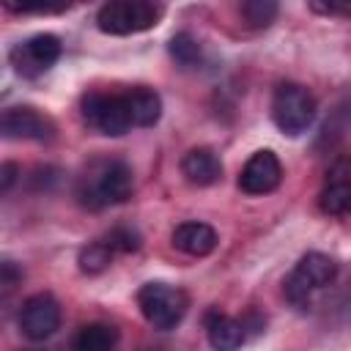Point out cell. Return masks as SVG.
Returning <instances> with one entry per match:
<instances>
[{"instance_id": "1", "label": "cell", "mask_w": 351, "mask_h": 351, "mask_svg": "<svg viewBox=\"0 0 351 351\" xmlns=\"http://www.w3.org/2000/svg\"><path fill=\"white\" fill-rule=\"evenodd\" d=\"M132 186H134L132 167L121 159H107V162L96 165V170L85 178V184L77 189V195H80L82 206L101 208V206L123 203L132 195Z\"/></svg>"}, {"instance_id": "2", "label": "cell", "mask_w": 351, "mask_h": 351, "mask_svg": "<svg viewBox=\"0 0 351 351\" xmlns=\"http://www.w3.org/2000/svg\"><path fill=\"white\" fill-rule=\"evenodd\" d=\"M162 5L151 0H110L99 8L96 25L107 36H129L148 30L159 22Z\"/></svg>"}, {"instance_id": "3", "label": "cell", "mask_w": 351, "mask_h": 351, "mask_svg": "<svg viewBox=\"0 0 351 351\" xmlns=\"http://www.w3.org/2000/svg\"><path fill=\"white\" fill-rule=\"evenodd\" d=\"M271 121L282 134H302L315 121V99L299 82H282L271 96Z\"/></svg>"}, {"instance_id": "4", "label": "cell", "mask_w": 351, "mask_h": 351, "mask_svg": "<svg viewBox=\"0 0 351 351\" xmlns=\"http://www.w3.org/2000/svg\"><path fill=\"white\" fill-rule=\"evenodd\" d=\"M137 304L145 315V321L154 329H176L189 307V299L181 288L167 282H145L137 293Z\"/></svg>"}, {"instance_id": "5", "label": "cell", "mask_w": 351, "mask_h": 351, "mask_svg": "<svg viewBox=\"0 0 351 351\" xmlns=\"http://www.w3.org/2000/svg\"><path fill=\"white\" fill-rule=\"evenodd\" d=\"M337 277V263L324 252H307L285 280V299L293 307H307L313 291L329 285Z\"/></svg>"}, {"instance_id": "6", "label": "cell", "mask_w": 351, "mask_h": 351, "mask_svg": "<svg viewBox=\"0 0 351 351\" xmlns=\"http://www.w3.org/2000/svg\"><path fill=\"white\" fill-rule=\"evenodd\" d=\"M82 118L88 126H93L110 137H121L132 129V118H129L123 93H88L82 99Z\"/></svg>"}, {"instance_id": "7", "label": "cell", "mask_w": 351, "mask_h": 351, "mask_svg": "<svg viewBox=\"0 0 351 351\" xmlns=\"http://www.w3.org/2000/svg\"><path fill=\"white\" fill-rule=\"evenodd\" d=\"M60 38L52 36V33H38V36H30L27 41L16 44L11 49V63L16 69V74L22 77H38L44 71H49L58 58H60Z\"/></svg>"}, {"instance_id": "8", "label": "cell", "mask_w": 351, "mask_h": 351, "mask_svg": "<svg viewBox=\"0 0 351 351\" xmlns=\"http://www.w3.org/2000/svg\"><path fill=\"white\" fill-rule=\"evenodd\" d=\"M60 326V304L49 293H36L22 302L19 329L27 340H47Z\"/></svg>"}, {"instance_id": "9", "label": "cell", "mask_w": 351, "mask_h": 351, "mask_svg": "<svg viewBox=\"0 0 351 351\" xmlns=\"http://www.w3.org/2000/svg\"><path fill=\"white\" fill-rule=\"evenodd\" d=\"M0 132L5 140H52L55 123L36 107H8L0 118Z\"/></svg>"}, {"instance_id": "10", "label": "cell", "mask_w": 351, "mask_h": 351, "mask_svg": "<svg viewBox=\"0 0 351 351\" xmlns=\"http://www.w3.org/2000/svg\"><path fill=\"white\" fill-rule=\"evenodd\" d=\"M282 181V165L271 151H255L239 173V186L247 195H269Z\"/></svg>"}, {"instance_id": "11", "label": "cell", "mask_w": 351, "mask_h": 351, "mask_svg": "<svg viewBox=\"0 0 351 351\" xmlns=\"http://www.w3.org/2000/svg\"><path fill=\"white\" fill-rule=\"evenodd\" d=\"M206 337L214 351H239L247 340V332L239 318H230L219 310L206 313Z\"/></svg>"}, {"instance_id": "12", "label": "cell", "mask_w": 351, "mask_h": 351, "mask_svg": "<svg viewBox=\"0 0 351 351\" xmlns=\"http://www.w3.org/2000/svg\"><path fill=\"white\" fill-rule=\"evenodd\" d=\"M181 173L195 186H211L222 178V162L211 148H192L181 159Z\"/></svg>"}, {"instance_id": "13", "label": "cell", "mask_w": 351, "mask_h": 351, "mask_svg": "<svg viewBox=\"0 0 351 351\" xmlns=\"http://www.w3.org/2000/svg\"><path fill=\"white\" fill-rule=\"evenodd\" d=\"M173 247L192 255V258H203L208 252H214L217 247V230L206 222H181L173 230Z\"/></svg>"}, {"instance_id": "14", "label": "cell", "mask_w": 351, "mask_h": 351, "mask_svg": "<svg viewBox=\"0 0 351 351\" xmlns=\"http://www.w3.org/2000/svg\"><path fill=\"white\" fill-rule=\"evenodd\" d=\"M126 96V107H129V118L132 126H154L162 118V99L154 88H132Z\"/></svg>"}, {"instance_id": "15", "label": "cell", "mask_w": 351, "mask_h": 351, "mask_svg": "<svg viewBox=\"0 0 351 351\" xmlns=\"http://www.w3.org/2000/svg\"><path fill=\"white\" fill-rule=\"evenodd\" d=\"M118 329L110 324H88L77 332L71 351H115Z\"/></svg>"}, {"instance_id": "16", "label": "cell", "mask_w": 351, "mask_h": 351, "mask_svg": "<svg viewBox=\"0 0 351 351\" xmlns=\"http://www.w3.org/2000/svg\"><path fill=\"white\" fill-rule=\"evenodd\" d=\"M318 206L324 214L343 217L351 211V181H326L318 195Z\"/></svg>"}, {"instance_id": "17", "label": "cell", "mask_w": 351, "mask_h": 351, "mask_svg": "<svg viewBox=\"0 0 351 351\" xmlns=\"http://www.w3.org/2000/svg\"><path fill=\"white\" fill-rule=\"evenodd\" d=\"M167 49H170V58H173L181 69H192V66L200 63V44H197V38L189 36V33H176V36L170 38Z\"/></svg>"}, {"instance_id": "18", "label": "cell", "mask_w": 351, "mask_h": 351, "mask_svg": "<svg viewBox=\"0 0 351 351\" xmlns=\"http://www.w3.org/2000/svg\"><path fill=\"white\" fill-rule=\"evenodd\" d=\"M277 3L274 0H247L241 3V16L250 27H269L277 16Z\"/></svg>"}, {"instance_id": "19", "label": "cell", "mask_w": 351, "mask_h": 351, "mask_svg": "<svg viewBox=\"0 0 351 351\" xmlns=\"http://www.w3.org/2000/svg\"><path fill=\"white\" fill-rule=\"evenodd\" d=\"M110 258H112V250L107 247V241H93L80 252V269L88 274H99L110 266Z\"/></svg>"}, {"instance_id": "20", "label": "cell", "mask_w": 351, "mask_h": 351, "mask_svg": "<svg viewBox=\"0 0 351 351\" xmlns=\"http://www.w3.org/2000/svg\"><path fill=\"white\" fill-rule=\"evenodd\" d=\"M107 247L110 250H118V252H137L140 250V233L134 228H112L107 236H104Z\"/></svg>"}, {"instance_id": "21", "label": "cell", "mask_w": 351, "mask_h": 351, "mask_svg": "<svg viewBox=\"0 0 351 351\" xmlns=\"http://www.w3.org/2000/svg\"><path fill=\"white\" fill-rule=\"evenodd\" d=\"M19 280H22V271L14 266V261H3V266H0V282H3V288L11 291Z\"/></svg>"}, {"instance_id": "22", "label": "cell", "mask_w": 351, "mask_h": 351, "mask_svg": "<svg viewBox=\"0 0 351 351\" xmlns=\"http://www.w3.org/2000/svg\"><path fill=\"white\" fill-rule=\"evenodd\" d=\"M313 11H321V14H343V16H351V3H310Z\"/></svg>"}, {"instance_id": "23", "label": "cell", "mask_w": 351, "mask_h": 351, "mask_svg": "<svg viewBox=\"0 0 351 351\" xmlns=\"http://www.w3.org/2000/svg\"><path fill=\"white\" fill-rule=\"evenodd\" d=\"M16 173H19V167H16L14 162H5V165L0 167V192H8V189L14 186Z\"/></svg>"}]
</instances>
